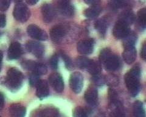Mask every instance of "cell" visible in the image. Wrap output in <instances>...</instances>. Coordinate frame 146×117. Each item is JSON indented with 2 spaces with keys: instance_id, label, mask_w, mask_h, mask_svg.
<instances>
[{
  "instance_id": "cell-1",
  "label": "cell",
  "mask_w": 146,
  "mask_h": 117,
  "mask_svg": "<svg viewBox=\"0 0 146 117\" xmlns=\"http://www.w3.org/2000/svg\"><path fill=\"white\" fill-rule=\"evenodd\" d=\"M141 68L135 65L125 74L124 79L125 85L132 96H136L140 90Z\"/></svg>"
},
{
  "instance_id": "cell-2",
  "label": "cell",
  "mask_w": 146,
  "mask_h": 117,
  "mask_svg": "<svg viewBox=\"0 0 146 117\" xmlns=\"http://www.w3.org/2000/svg\"><path fill=\"white\" fill-rule=\"evenodd\" d=\"M99 60L104 68L109 71L117 70L121 66L120 58L108 48L104 49L100 52Z\"/></svg>"
},
{
  "instance_id": "cell-3",
  "label": "cell",
  "mask_w": 146,
  "mask_h": 117,
  "mask_svg": "<svg viewBox=\"0 0 146 117\" xmlns=\"http://www.w3.org/2000/svg\"><path fill=\"white\" fill-rule=\"evenodd\" d=\"M24 76L20 71L15 68H11L7 73L6 84L7 87L13 90L19 89L23 84Z\"/></svg>"
},
{
  "instance_id": "cell-4",
  "label": "cell",
  "mask_w": 146,
  "mask_h": 117,
  "mask_svg": "<svg viewBox=\"0 0 146 117\" xmlns=\"http://www.w3.org/2000/svg\"><path fill=\"white\" fill-rule=\"evenodd\" d=\"M110 109V117H125L124 107L121 101L119 100L115 90L110 89L109 90Z\"/></svg>"
},
{
  "instance_id": "cell-5",
  "label": "cell",
  "mask_w": 146,
  "mask_h": 117,
  "mask_svg": "<svg viewBox=\"0 0 146 117\" xmlns=\"http://www.w3.org/2000/svg\"><path fill=\"white\" fill-rule=\"evenodd\" d=\"M13 15L15 19L21 22L25 23L29 19L31 16V12L27 6L24 3H17L13 9Z\"/></svg>"
},
{
  "instance_id": "cell-6",
  "label": "cell",
  "mask_w": 146,
  "mask_h": 117,
  "mask_svg": "<svg viewBox=\"0 0 146 117\" xmlns=\"http://www.w3.org/2000/svg\"><path fill=\"white\" fill-rule=\"evenodd\" d=\"M24 69L33 71V73L38 75L45 74L47 73V67L42 64H38L32 60H26L22 63Z\"/></svg>"
},
{
  "instance_id": "cell-7",
  "label": "cell",
  "mask_w": 146,
  "mask_h": 117,
  "mask_svg": "<svg viewBox=\"0 0 146 117\" xmlns=\"http://www.w3.org/2000/svg\"><path fill=\"white\" fill-rule=\"evenodd\" d=\"M70 85L72 90L75 93H79L84 85V78L83 76L79 72L73 73L70 79Z\"/></svg>"
},
{
  "instance_id": "cell-8",
  "label": "cell",
  "mask_w": 146,
  "mask_h": 117,
  "mask_svg": "<svg viewBox=\"0 0 146 117\" xmlns=\"http://www.w3.org/2000/svg\"><path fill=\"white\" fill-rule=\"evenodd\" d=\"M130 32L129 25L119 20L114 26L113 34L116 39H123L129 34Z\"/></svg>"
},
{
  "instance_id": "cell-9",
  "label": "cell",
  "mask_w": 146,
  "mask_h": 117,
  "mask_svg": "<svg viewBox=\"0 0 146 117\" xmlns=\"http://www.w3.org/2000/svg\"><path fill=\"white\" fill-rule=\"evenodd\" d=\"M27 32L30 37L34 39L44 41L48 38L46 33L35 25H31L27 27Z\"/></svg>"
},
{
  "instance_id": "cell-10",
  "label": "cell",
  "mask_w": 146,
  "mask_h": 117,
  "mask_svg": "<svg viewBox=\"0 0 146 117\" xmlns=\"http://www.w3.org/2000/svg\"><path fill=\"white\" fill-rule=\"evenodd\" d=\"M67 29L62 25L54 26L50 31V37L55 43H60L66 34Z\"/></svg>"
},
{
  "instance_id": "cell-11",
  "label": "cell",
  "mask_w": 146,
  "mask_h": 117,
  "mask_svg": "<svg viewBox=\"0 0 146 117\" xmlns=\"http://www.w3.org/2000/svg\"><path fill=\"white\" fill-rule=\"evenodd\" d=\"M94 47L93 39H85L80 41L77 45V49L82 55H90L93 53Z\"/></svg>"
},
{
  "instance_id": "cell-12",
  "label": "cell",
  "mask_w": 146,
  "mask_h": 117,
  "mask_svg": "<svg viewBox=\"0 0 146 117\" xmlns=\"http://www.w3.org/2000/svg\"><path fill=\"white\" fill-rule=\"evenodd\" d=\"M57 7L63 15L72 17L74 14V7L69 0H58Z\"/></svg>"
},
{
  "instance_id": "cell-13",
  "label": "cell",
  "mask_w": 146,
  "mask_h": 117,
  "mask_svg": "<svg viewBox=\"0 0 146 117\" xmlns=\"http://www.w3.org/2000/svg\"><path fill=\"white\" fill-rule=\"evenodd\" d=\"M27 51L36 57H42L44 53V47L42 43L35 41H29L26 43Z\"/></svg>"
},
{
  "instance_id": "cell-14",
  "label": "cell",
  "mask_w": 146,
  "mask_h": 117,
  "mask_svg": "<svg viewBox=\"0 0 146 117\" xmlns=\"http://www.w3.org/2000/svg\"><path fill=\"white\" fill-rule=\"evenodd\" d=\"M49 82L52 88L58 93H61L64 89V82L62 76L57 73L49 76Z\"/></svg>"
},
{
  "instance_id": "cell-15",
  "label": "cell",
  "mask_w": 146,
  "mask_h": 117,
  "mask_svg": "<svg viewBox=\"0 0 146 117\" xmlns=\"http://www.w3.org/2000/svg\"><path fill=\"white\" fill-rule=\"evenodd\" d=\"M42 14L43 21L45 23H50L54 19L56 13L51 4H44L42 7Z\"/></svg>"
},
{
  "instance_id": "cell-16",
  "label": "cell",
  "mask_w": 146,
  "mask_h": 117,
  "mask_svg": "<svg viewBox=\"0 0 146 117\" xmlns=\"http://www.w3.org/2000/svg\"><path fill=\"white\" fill-rule=\"evenodd\" d=\"M22 55V48L18 42H13L11 43L8 49L7 56L9 59H17Z\"/></svg>"
},
{
  "instance_id": "cell-17",
  "label": "cell",
  "mask_w": 146,
  "mask_h": 117,
  "mask_svg": "<svg viewBox=\"0 0 146 117\" xmlns=\"http://www.w3.org/2000/svg\"><path fill=\"white\" fill-rule=\"evenodd\" d=\"M85 100L91 106H95L98 104V92L96 88H89L85 93Z\"/></svg>"
},
{
  "instance_id": "cell-18",
  "label": "cell",
  "mask_w": 146,
  "mask_h": 117,
  "mask_svg": "<svg viewBox=\"0 0 146 117\" xmlns=\"http://www.w3.org/2000/svg\"><path fill=\"white\" fill-rule=\"evenodd\" d=\"M26 113L25 107L19 103H14L9 107V114L11 117H25Z\"/></svg>"
},
{
  "instance_id": "cell-19",
  "label": "cell",
  "mask_w": 146,
  "mask_h": 117,
  "mask_svg": "<svg viewBox=\"0 0 146 117\" xmlns=\"http://www.w3.org/2000/svg\"><path fill=\"white\" fill-rule=\"evenodd\" d=\"M36 87V94L38 98L43 99L49 95V89L48 87V84L46 80H41Z\"/></svg>"
},
{
  "instance_id": "cell-20",
  "label": "cell",
  "mask_w": 146,
  "mask_h": 117,
  "mask_svg": "<svg viewBox=\"0 0 146 117\" xmlns=\"http://www.w3.org/2000/svg\"><path fill=\"white\" fill-rule=\"evenodd\" d=\"M136 50L135 47L125 48L123 52V58L128 64H131L136 60Z\"/></svg>"
},
{
  "instance_id": "cell-21",
  "label": "cell",
  "mask_w": 146,
  "mask_h": 117,
  "mask_svg": "<svg viewBox=\"0 0 146 117\" xmlns=\"http://www.w3.org/2000/svg\"><path fill=\"white\" fill-rule=\"evenodd\" d=\"M102 9L99 4H96V5H91L90 7L84 11V14L88 19H94V18L97 17L100 13L101 12Z\"/></svg>"
},
{
  "instance_id": "cell-22",
  "label": "cell",
  "mask_w": 146,
  "mask_h": 117,
  "mask_svg": "<svg viewBox=\"0 0 146 117\" xmlns=\"http://www.w3.org/2000/svg\"><path fill=\"white\" fill-rule=\"evenodd\" d=\"M108 20L106 19H105V18H102V19L98 20L95 22L94 24L96 29L98 31L100 35L103 36L106 34L107 30L108 28Z\"/></svg>"
},
{
  "instance_id": "cell-23",
  "label": "cell",
  "mask_w": 146,
  "mask_h": 117,
  "mask_svg": "<svg viewBox=\"0 0 146 117\" xmlns=\"http://www.w3.org/2000/svg\"><path fill=\"white\" fill-rule=\"evenodd\" d=\"M133 115L135 117H145V112L143 102L140 101L135 102L133 106Z\"/></svg>"
},
{
  "instance_id": "cell-24",
  "label": "cell",
  "mask_w": 146,
  "mask_h": 117,
  "mask_svg": "<svg viewBox=\"0 0 146 117\" xmlns=\"http://www.w3.org/2000/svg\"><path fill=\"white\" fill-rule=\"evenodd\" d=\"M130 0H108V5L114 10L124 8L129 5Z\"/></svg>"
},
{
  "instance_id": "cell-25",
  "label": "cell",
  "mask_w": 146,
  "mask_h": 117,
  "mask_svg": "<svg viewBox=\"0 0 146 117\" xmlns=\"http://www.w3.org/2000/svg\"><path fill=\"white\" fill-rule=\"evenodd\" d=\"M86 70L88 71L91 74H92L95 77H97L101 71V66H100L99 62L92 60Z\"/></svg>"
},
{
  "instance_id": "cell-26",
  "label": "cell",
  "mask_w": 146,
  "mask_h": 117,
  "mask_svg": "<svg viewBox=\"0 0 146 117\" xmlns=\"http://www.w3.org/2000/svg\"><path fill=\"white\" fill-rule=\"evenodd\" d=\"M123 45L124 48L135 47L137 40V36L133 32H130L126 37L123 39Z\"/></svg>"
},
{
  "instance_id": "cell-27",
  "label": "cell",
  "mask_w": 146,
  "mask_h": 117,
  "mask_svg": "<svg viewBox=\"0 0 146 117\" xmlns=\"http://www.w3.org/2000/svg\"><path fill=\"white\" fill-rule=\"evenodd\" d=\"M135 20V14L133 13V12L130 11H127L123 12L121 15L120 19H119V20H121L123 22H124V23H125L128 25H131L132 23H133Z\"/></svg>"
},
{
  "instance_id": "cell-28",
  "label": "cell",
  "mask_w": 146,
  "mask_h": 117,
  "mask_svg": "<svg viewBox=\"0 0 146 117\" xmlns=\"http://www.w3.org/2000/svg\"><path fill=\"white\" fill-rule=\"evenodd\" d=\"M91 59L90 58L85 57H79L76 58V64L77 66L79 67V68L82 69V68H85L86 69L88 68L91 62Z\"/></svg>"
},
{
  "instance_id": "cell-29",
  "label": "cell",
  "mask_w": 146,
  "mask_h": 117,
  "mask_svg": "<svg viewBox=\"0 0 146 117\" xmlns=\"http://www.w3.org/2000/svg\"><path fill=\"white\" fill-rule=\"evenodd\" d=\"M41 117H60L58 111L55 108H48L41 113Z\"/></svg>"
},
{
  "instance_id": "cell-30",
  "label": "cell",
  "mask_w": 146,
  "mask_h": 117,
  "mask_svg": "<svg viewBox=\"0 0 146 117\" xmlns=\"http://www.w3.org/2000/svg\"><path fill=\"white\" fill-rule=\"evenodd\" d=\"M138 21L140 26L143 29H145L146 26V10L143 8L138 12Z\"/></svg>"
},
{
  "instance_id": "cell-31",
  "label": "cell",
  "mask_w": 146,
  "mask_h": 117,
  "mask_svg": "<svg viewBox=\"0 0 146 117\" xmlns=\"http://www.w3.org/2000/svg\"><path fill=\"white\" fill-rule=\"evenodd\" d=\"M73 117H88V111L82 107H77L72 112Z\"/></svg>"
},
{
  "instance_id": "cell-32",
  "label": "cell",
  "mask_w": 146,
  "mask_h": 117,
  "mask_svg": "<svg viewBox=\"0 0 146 117\" xmlns=\"http://www.w3.org/2000/svg\"><path fill=\"white\" fill-rule=\"evenodd\" d=\"M40 80H41L40 79V75L34 73H33V74L30 76L29 79V84L33 87H36L40 82Z\"/></svg>"
},
{
  "instance_id": "cell-33",
  "label": "cell",
  "mask_w": 146,
  "mask_h": 117,
  "mask_svg": "<svg viewBox=\"0 0 146 117\" xmlns=\"http://www.w3.org/2000/svg\"><path fill=\"white\" fill-rule=\"evenodd\" d=\"M11 0H0V11H6L10 6Z\"/></svg>"
},
{
  "instance_id": "cell-34",
  "label": "cell",
  "mask_w": 146,
  "mask_h": 117,
  "mask_svg": "<svg viewBox=\"0 0 146 117\" xmlns=\"http://www.w3.org/2000/svg\"><path fill=\"white\" fill-rule=\"evenodd\" d=\"M58 56L57 55L52 56V57L50 59V65L52 69H57L58 67Z\"/></svg>"
},
{
  "instance_id": "cell-35",
  "label": "cell",
  "mask_w": 146,
  "mask_h": 117,
  "mask_svg": "<svg viewBox=\"0 0 146 117\" xmlns=\"http://www.w3.org/2000/svg\"><path fill=\"white\" fill-rule=\"evenodd\" d=\"M62 57L63 58V60L65 63V65L66 66V68L68 69H70L72 66L71 60L66 55H65V54H63V53H62Z\"/></svg>"
},
{
  "instance_id": "cell-36",
  "label": "cell",
  "mask_w": 146,
  "mask_h": 117,
  "mask_svg": "<svg viewBox=\"0 0 146 117\" xmlns=\"http://www.w3.org/2000/svg\"><path fill=\"white\" fill-rule=\"evenodd\" d=\"M6 24V17L5 15L0 13V28H4Z\"/></svg>"
},
{
  "instance_id": "cell-37",
  "label": "cell",
  "mask_w": 146,
  "mask_h": 117,
  "mask_svg": "<svg viewBox=\"0 0 146 117\" xmlns=\"http://www.w3.org/2000/svg\"><path fill=\"white\" fill-rule=\"evenodd\" d=\"M141 56L144 60H145L146 58V44L144 43L142 47V49H141Z\"/></svg>"
},
{
  "instance_id": "cell-38",
  "label": "cell",
  "mask_w": 146,
  "mask_h": 117,
  "mask_svg": "<svg viewBox=\"0 0 146 117\" xmlns=\"http://www.w3.org/2000/svg\"><path fill=\"white\" fill-rule=\"evenodd\" d=\"M85 3L87 4H90V5H96L98 4L100 0H84Z\"/></svg>"
},
{
  "instance_id": "cell-39",
  "label": "cell",
  "mask_w": 146,
  "mask_h": 117,
  "mask_svg": "<svg viewBox=\"0 0 146 117\" xmlns=\"http://www.w3.org/2000/svg\"><path fill=\"white\" fill-rule=\"evenodd\" d=\"M4 105V96L2 93L0 92V110H1Z\"/></svg>"
},
{
  "instance_id": "cell-40",
  "label": "cell",
  "mask_w": 146,
  "mask_h": 117,
  "mask_svg": "<svg viewBox=\"0 0 146 117\" xmlns=\"http://www.w3.org/2000/svg\"><path fill=\"white\" fill-rule=\"evenodd\" d=\"M39 1V0H26V3L29 4V5L33 6L35 5V4L37 3V2Z\"/></svg>"
},
{
  "instance_id": "cell-41",
  "label": "cell",
  "mask_w": 146,
  "mask_h": 117,
  "mask_svg": "<svg viewBox=\"0 0 146 117\" xmlns=\"http://www.w3.org/2000/svg\"><path fill=\"white\" fill-rule=\"evenodd\" d=\"M2 60H3V53L1 51H0V71H1V68Z\"/></svg>"
},
{
  "instance_id": "cell-42",
  "label": "cell",
  "mask_w": 146,
  "mask_h": 117,
  "mask_svg": "<svg viewBox=\"0 0 146 117\" xmlns=\"http://www.w3.org/2000/svg\"><path fill=\"white\" fill-rule=\"evenodd\" d=\"M22 0H14V1H15L17 3H21Z\"/></svg>"
},
{
  "instance_id": "cell-43",
  "label": "cell",
  "mask_w": 146,
  "mask_h": 117,
  "mask_svg": "<svg viewBox=\"0 0 146 117\" xmlns=\"http://www.w3.org/2000/svg\"><path fill=\"white\" fill-rule=\"evenodd\" d=\"M0 117H1V116H0Z\"/></svg>"
}]
</instances>
